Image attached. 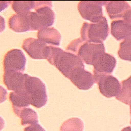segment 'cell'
<instances>
[{
  "label": "cell",
  "mask_w": 131,
  "mask_h": 131,
  "mask_svg": "<svg viewBox=\"0 0 131 131\" xmlns=\"http://www.w3.org/2000/svg\"><path fill=\"white\" fill-rule=\"evenodd\" d=\"M18 117L21 119V124L22 125L34 124L38 122L37 113L30 108L26 107L22 109Z\"/></svg>",
  "instance_id": "obj_19"
},
{
  "label": "cell",
  "mask_w": 131,
  "mask_h": 131,
  "mask_svg": "<svg viewBox=\"0 0 131 131\" xmlns=\"http://www.w3.org/2000/svg\"><path fill=\"white\" fill-rule=\"evenodd\" d=\"M51 1H34V12L29 13L31 31L39 30L51 26L54 23L55 14Z\"/></svg>",
  "instance_id": "obj_3"
},
{
  "label": "cell",
  "mask_w": 131,
  "mask_h": 131,
  "mask_svg": "<svg viewBox=\"0 0 131 131\" xmlns=\"http://www.w3.org/2000/svg\"><path fill=\"white\" fill-rule=\"evenodd\" d=\"M116 99L129 105L131 101V76L121 82V89Z\"/></svg>",
  "instance_id": "obj_18"
},
{
  "label": "cell",
  "mask_w": 131,
  "mask_h": 131,
  "mask_svg": "<svg viewBox=\"0 0 131 131\" xmlns=\"http://www.w3.org/2000/svg\"><path fill=\"white\" fill-rule=\"evenodd\" d=\"M83 123L78 118H72L64 121L60 128V131H83Z\"/></svg>",
  "instance_id": "obj_21"
},
{
  "label": "cell",
  "mask_w": 131,
  "mask_h": 131,
  "mask_svg": "<svg viewBox=\"0 0 131 131\" xmlns=\"http://www.w3.org/2000/svg\"><path fill=\"white\" fill-rule=\"evenodd\" d=\"M129 106H130V116H131V101L129 103ZM130 124H131V120H130Z\"/></svg>",
  "instance_id": "obj_26"
},
{
  "label": "cell",
  "mask_w": 131,
  "mask_h": 131,
  "mask_svg": "<svg viewBox=\"0 0 131 131\" xmlns=\"http://www.w3.org/2000/svg\"><path fill=\"white\" fill-rule=\"evenodd\" d=\"M116 64L115 58L108 53H103L94 61L93 66L94 76L111 75Z\"/></svg>",
  "instance_id": "obj_11"
},
{
  "label": "cell",
  "mask_w": 131,
  "mask_h": 131,
  "mask_svg": "<svg viewBox=\"0 0 131 131\" xmlns=\"http://www.w3.org/2000/svg\"><path fill=\"white\" fill-rule=\"evenodd\" d=\"M37 37L46 44L58 46L61 40L60 33L54 27L41 29L37 32Z\"/></svg>",
  "instance_id": "obj_17"
},
{
  "label": "cell",
  "mask_w": 131,
  "mask_h": 131,
  "mask_svg": "<svg viewBox=\"0 0 131 131\" xmlns=\"http://www.w3.org/2000/svg\"><path fill=\"white\" fill-rule=\"evenodd\" d=\"M24 131H45L42 127L38 123L31 124L24 128Z\"/></svg>",
  "instance_id": "obj_23"
},
{
  "label": "cell",
  "mask_w": 131,
  "mask_h": 131,
  "mask_svg": "<svg viewBox=\"0 0 131 131\" xmlns=\"http://www.w3.org/2000/svg\"><path fill=\"white\" fill-rule=\"evenodd\" d=\"M66 50L75 54L83 62L89 65H93L98 56L105 52V47L103 43L89 42L83 40L81 37L72 41Z\"/></svg>",
  "instance_id": "obj_2"
},
{
  "label": "cell",
  "mask_w": 131,
  "mask_h": 131,
  "mask_svg": "<svg viewBox=\"0 0 131 131\" xmlns=\"http://www.w3.org/2000/svg\"><path fill=\"white\" fill-rule=\"evenodd\" d=\"M121 131H131V127L127 126V127H124L121 130Z\"/></svg>",
  "instance_id": "obj_25"
},
{
  "label": "cell",
  "mask_w": 131,
  "mask_h": 131,
  "mask_svg": "<svg viewBox=\"0 0 131 131\" xmlns=\"http://www.w3.org/2000/svg\"><path fill=\"white\" fill-rule=\"evenodd\" d=\"M27 74L17 71H6L3 75L4 84L9 90L18 92L25 90V83Z\"/></svg>",
  "instance_id": "obj_12"
},
{
  "label": "cell",
  "mask_w": 131,
  "mask_h": 131,
  "mask_svg": "<svg viewBox=\"0 0 131 131\" xmlns=\"http://www.w3.org/2000/svg\"><path fill=\"white\" fill-rule=\"evenodd\" d=\"M9 99L15 114L18 116L20 111L31 104V99L25 90L12 92L10 93Z\"/></svg>",
  "instance_id": "obj_14"
},
{
  "label": "cell",
  "mask_w": 131,
  "mask_h": 131,
  "mask_svg": "<svg viewBox=\"0 0 131 131\" xmlns=\"http://www.w3.org/2000/svg\"><path fill=\"white\" fill-rule=\"evenodd\" d=\"M95 83H97L101 94L106 98L116 97L121 89V83L112 75L94 76Z\"/></svg>",
  "instance_id": "obj_7"
},
{
  "label": "cell",
  "mask_w": 131,
  "mask_h": 131,
  "mask_svg": "<svg viewBox=\"0 0 131 131\" xmlns=\"http://www.w3.org/2000/svg\"><path fill=\"white\" fill-rule=\"evenodd\" d=\"M11 7L16 14H27L34 9V1H14L12 2Z\"/></svg>",
  "instance_id": "obj_20"
},
{
  "label": "cell",
  "mask_w": 131,
  "mask_h": 131,
  "mask_svg": "<svg viewBox=\"0 0 131 131\" xmlns=\"http://www.w3.org/2000/svg\"><path fill=\"white\" fill-rule=\"evenodd\" d=\"M29 13L23 14H15L11 16L9 19L10 29L16 33L31 31Z\"/></svg>",
  "instance_id": "obj_15"
},
{
  "label": "cell",
  "mask_w": 131,
  "mask_h": 131,
  "mask_svg": "<svg viewBox=\"0 0 131 131\" xmlns=\"http://www.w3.org/2000/svg\"><path fill=\"white\" fill-rule=\"evenodd\" d=\"M111 33L117 40L131 38V27L123 19H117L111 24Z\"/></svg>",
  "instance_id": "obj_16"
},
{
  "label": "cell",
  "mask_w": 131,
  "mask_h": 131,
  "mask_svg": "<svg viewBox=\"0 0 131 131\" xmlns=\"http://www.w3.org/2000/svg\"><path fill=\"white\" fill-rule=\"evenodd\" d=\"M105 6L111 19H123L126 12L131 9V7L124 1H107Z\"/></svg>",
  "instance_id": "obj_13"
},
{
  "label": "cell",
  "mask_w": 131,
  "mask_h": 131,
  "mask_svg": "<svg viewBox=\"0 0 131 131\" xmlns=\"http://www.w3.org/2000/svg\"><path fill=\"white\" fill-rule=\"evenodd\" d=\"M50 53L47 60L67 78H69L72 71L77 67H84L83 61L75 54L55 46H50Z\"/></svg>",
  "instance_id": "obj_1"
},
{
  "label": "cell",
  "mask_w": 131,
  "mask_h": 131,
  "mask_svg": "<svg viewBox=\"0 0 131 131\" xmlns=\"http://www.w3.org/2000/svg\"><path fill=\"white\" fill-rule=\"evenodd\" d=\"M107 1H82L78 4V10L81 17L92 23L100 21L102 18V5H105Z\"/></svg>",
  "instance_id": "obj_6"
},
{
  "label": "cell",
  "mask_w": 131,
  "mask_h": 131,
  "mask_svg": "<svg viewBox=\"0 0 131 131\" xmlns=\"http://www.w3.org/2000/svg\"><path fill=\"white\" fill-rule=\"evenodd\" d=\"M68 79L77 87L82 90L90 89L95 83L94 75L86 71L84 67H78L70 73Z\"/></svg>",
  "instance_id": "obj_10"
},
{
  "label": "cell",
  "mask_w": 131,
  "mask_h": 131,
  "mask_svg": "<svg viewBox=\"0 0 131 131\" xmlns=\"http://www.w3.org/2000/svg\"><path fill=\"white\" fill-rule=\"evenodd\" d=\"M26 62V57L20 50L14 49L10 50L4 56L3 60L4 72H23L25 69Z\"/></svg>",
  "instance_id": "obj_9"
},
{
  "label": "cell",
  "mask_w": 131,
  "mask_h": 131,
  "mask_svg": "<svg viewBox=\"0 0 131 131\" xmlns=\"http://www.w3.org/2000/svg\"><path fill=\"white\" fill-rule=\"evenodd\" d=\"M118 54L121 59L131 61V38L124 39L120 43Z\"/></svg>",
  "instance_id": "obj_22"
},
{
  "label": "cell",
  "mask_w": 131,
  "mask_h": 131,
  "mask_svg": "<svg viewBox=\"0 0 131 131\" xmlns=\"http://www.w3.org/2000/svg\"><path fill=\"white\" fill-rule=\"evenodd\" d=\"M25 90L29 94L31 104L36 108H41L47 102V95L46 86L42 81L38 77L30 76L27 74Z\"/></svg>",
  "instance_id": "obj_5"
},
{
  "label": "cell",
  "mask_w": 131,
  "mask_h": 131,
  "mask_svg": "<svg viewBox=\"0 0 131 131\" xmlns=\"http://www.w3.org/2000/svg\"><path fill=\"white\" fill-rule=\"evenodd\" d=\"M108 34V24L104 16L97 23H83L80 30L81 38L85 41L94 43H103Z\"/></svg>",
  "instance_id": "obj_4"
},
{
  "label": "cell",
  "mask_w": 131,
  "mask_h": 131,
  "mask_svg": "<svg viewBox=\"0 0 131 131\" xmlns=\"http://www.w3.org/2000/svg\"><path fill=\"white\" fill-rule=\"evenodd\" d=\"M23 49L33 59H47L50 53V46L38 39L28 38L22 44Z\"/></svg>",
  "instance_id": "obj_8"
},
{
  "label": "cell",
  "mask_w": 131,
  "mask_h": 131,
  "mask_svg": "<svg viewBox=\"0 0 131 131\" xmlns=\"http://www.w3.org/2000/svg\"><path fill=\"white\" fill-rule=\"evenodd\" d=\"M123 19L131 27V9L129 10L126 12Z\"/></svg>",
  "instance_id": "obj_24"
}]
</instances>
